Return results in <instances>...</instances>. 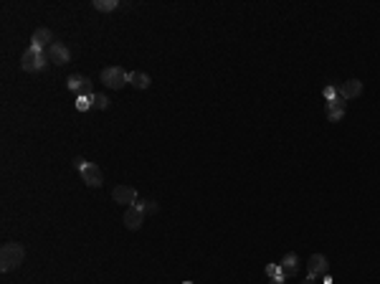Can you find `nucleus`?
<instances>
[{
	"label": "nucleus",
	"mask_w": 380,
	"mask_h": 284,
	"mask_svg": "<svg viewBox=\"0 0 380 284\" xmlns=\"http://www.w3.org/2000/svg\"><path fill=\"white\" fill-rule=\"evenodd\" d=\"M82 180H84L89 188H102V183H104V175H102V170H99L94 162H89L84 170H82Z\"/></svg>",
	"instance_id": "nucleus-9"
},
{
	"label": "nucleus",
	"mask_w": 380,
	"mask_h": 284,
	"mask_svg": "<svg viewBox=\"0 0 380 284\" xmlns=\"http://www.w3.org/2000/svg\"><path fill=\"white\" fill-rule=\"evenodd\" d=\"M99 81H102L107 89H122L125 84H129V74H127L122 66H107V69L102 71Z\"/></svg>",
	"instance_id": "nucleus-3"
},
{
	"label": "nucleus",
	"mask_w": 380,
	"mask_h": 284,
	"mask_svg": "<svg viewBox=\"0 0 380 284\" xmlns=\"http://www.w3.org/2000/svg\"><path fill=\"white\" fill-rule=\"evenodd\" d=\"M360 94H363V81L360 79L342 81V86L337 89V97H342L345 102H350V99H355V97H360Z\"/></svg>",
	"instance_id": "nucleus-8"
},
{
	"label": "nucleus",
	"mask_w": 380,
	"mask_h": 284,
	"mask_svg": "<svg viewBox=\"0 0 380 284\" xmlns=\"http://www.w3.org/2000/svg\"><path fill=\"white\" fill-rule=\"evenodd\" d=\"M33 43H31V48H38V51H48V46L53 43V33L48 31V28H36V33H33Z\"/></svg>",
	"instance_id": "nucleus-12"
},
{
	"label": "nucleus",
	"mask_w": 380,
	"mask_h": 284,
	"mask_svg": "<svg viewBox=\"0 0 380 284\" xmlns=\"http://www.w3.org/2000/svg\"><path fill=\"white\" fill-rule=\"evenodd\" d=\"M86 165H89V162H86L84 158H74V167H76V170H79V173H82V170H84Z\"/></svg>",
	"instance_id": "nucleus-21"
},
{
	"label": "nucleus",
	"mask_w": 380,
	"mask_h": 284,
	"mask_svg": "<svg viewBox=\"0 0 380 284\" xmlns=\"http://www.w3.org/2000/svg\"><path fill=\"white\" fill-rule=\"evenodd\" d=\"M345 109H347V102L342 97H335L327 102V120L330 122H339L345 117Z\"/></svg>",
	"instance_id": "nucleus-11"
},
{
	"label": "nucleus",
	"mask_w": 380,
	"mask_h": 284,
	"mask_svg": "<svg viewBox=\"0 0 380 284\" xmlns=\"http://www.w3.org/2000/svg\"><path fill=\"white\" fill-rule=\"evenodd\" d=\"M137 205H139L145 213H157V203H152V201H137Z\"/></svg>",
	"instance_id": "nucleus-19"
},
{
	"label": "nucleus",
	"mask_w": 380,
	"mask_h": 284,
	"mask_svg": "<svg viewBox=\"0 0 380 284\" xmlns=\"http://www.w3.org/2000/svg\"><path fill=\"white\" fill-rule=\"evenodd\" d=\"M302 284H314V279H312V277H307V279H304Z\"/></svg>",
	"instance_id": "nucleus-23"
},
{
	"label": "nucleus",
	"mask_w": 380,
	"mask_h": 284,
	"mask_svg": "<svg viewBox=\"0 0 380 284\" xmlns=\"http://www.w3.org/2000/svg\"><path fill=\"white\" fill-rule=\"evenodd\" d=\"M91 5H94L96 10H102V13H109V10H114L119 3H117V0H94Z\"/></svg>",
	"instance_id": "nucleus-16"
},
{
	"label": "nucleus",
	"mask_w": 380,
	"mask_h": 284,
	"mask_svg": "<svg viewBox=\"0 0 380 284\" xmlns=\"http://www.w3.org/2000/svg\"><path fill=\"white\" fill-rule=\"evenodd\" d=\"M89 107H94V97H86V94L76 97V109H79V112H86Z\"/></svg>",
	"instance_id": "nucleus-17"
},
{
	"label": "nucleus",
	"mask_w": 380,
	"mask_h": 284,
	"mask_svg": "<svg viewBox=\"0 0 380 284\" xmlns=\"http://www.w3.org/2000/svg\"><path fill=\"white\" fill-rule=\"evenodd\" d=\"M269 284H284V279H269Z\"/></svg>",
	"instance_id": "nucleus-22"
},
{
	"label": "nucleus",
	"mask_w": 380,
	"mask_h": 284,
	"mask_svg": "<svg viewBox=\"0 0 380 284\" xmlns=\"http://www.w3.org/2000/svg\"><path fill=\"white\" fill-rule=\"evenodd\" d=\"M48 64H51V61H48L46 51H38V48H28V51L21 56V66H23V71H28V74L41 71V69H46Z\"/></svg>",
	"instance_id": "nucleus-2"
},
{
	"label": "nucleus",
	"mask_w": 380,
	"mask_h": 284,
	"mask_svg": "<svg viewBox=\"0 0 380 284\" xmlns=\"http://www.w3.org/2000/svg\"><path fill=\"white\" fill-rule=\"evenodd\" d=\"M94 107L96 109H107L109 107V97L107 94H94Z\"/></svg>",
	"instance_id": "nucleus-18"
},
{
	"label": "nucleus",
	"mask_w": 380,
	"mask_h": 284,
	"mask_svg": "<svg viewBox=\"0 0 380 284\" xmlns=\"http://www.w3.org/2000/svg\"><path fill=\"white\" fill-rule=\"evenodd\" d=\"M335 97H337V89H335L332 84H330V86H325V99L330 102V99H335Z\"/></svg>",
	"instance_id": "nucleus-20"
},
{
	"label": "nucleus",
	"mask_w": 380,
	"mask_h": 284,
	"mask_svg": "<svg viewBox=\"0 0 380 284\" xmlns=\"http://www.w3.org/2000/svg\"><path fill=\"white\" fill-rule=\"evenodd\" d=\"M266 277H269V279H287L282 264H266Z\"/></svg>",
	"instance_id": "nucleus-15"
},
{
	"label": "nucleus",
	"mask_w": 380,
	"mask_h": 284,
	"mask_svg": "<svg viewBox=\"0 0 380 284\" xmlns=\"http://www.w3.org/2000/svg\"><path fill=\"white\" fill-rule=\"evenodd\" d=\"M112 198H114V203H122V205H134L137 203V191L132 185H117L112 191Z\"/></svg>",
	"instance_id": "nucleus-10"
},
{
	"label": "nucleus",
	"mask_w": 380,
	"mask_h": 284,
	"mask_svg": "<svg viewBox=\"0 0 380 284\" xmlns=\"http://www.w3.org/2000/svg\"><path fill=\"white\" fill-rule=\"evenodd\" d=\"M69 89L71 91H76L79 97L86 94V97H94V86H91V79H86L82 74H71L69 77Z\"/></svg>",
	"instance_id": "nucleus-7"
},
{
	"label": "nucleus",
	"mask_w": 380,
	"mask_h": 284,
	"mask_svg": "<svg viewBox=\"0 0 380 284\" xmlns=\"http://www.w3.org/2000/svg\"><path fill=\"white\" fill-rule=\"evenodd\" d=\"M125 226L129 229V231H137V229H142V221H145V211L134 203V205H129L125 211Z\"/></svg>",
	"instance_id": "nucleus-6"
},
{
	"label": "nucleus",
	"mask_w": 380,
	"mask_h": 284,
	"mask_svg": "<svg viewBox=\"0 0 380 284\" xmlns=\"http://www.w3.org/2000/svg\"><path fill=\"white\" fill-rule=\"evenodd\" d=\"M325 284H327V282H325ZM330 284H332V282H330Z\"/></svg>",
	"instance_id": "nucleus-25"
},
{
	"label": "nucleus",
	"mask_w": 380,
	"mask_h": 284,
	"mask_svg": "<svg viewBox=\"0 0 380 284\" xmlns=\"http://www.w3.org/2000/svg\"><path fill=\"white\" fill-rule=\"evenodd\" d=\"M23 259H26V249H23L21 243H15V241L3 243V249H0V269H3V272L18 269V267L23 264Z\"/></svg>",
	"instance_id": "nucleus-1"
},
{
	"label": "nucleus",
	"mask_w": 380,
	"mask_h": 284,
	"mask_svg": "<svg viewBox=\"0 0 380 284\" xmlns=\"http://www.w3.org/2000/svg\"><path fill=\"white\" fill-rule=\"evenodd\" d=\"M282 269H284V277L289 279V277H296V254H287L282 261Z\"/></svg>",
	"instance_id": "nucleus-14"
},
{
	"label": "nucleus",
	"mask_w": 380,
	"mask_h": 284,
	"mask_svg": "<svg viewBox=\"0 0 380 284\" xmlns=\"http://www.w3.org/2000/svg\"><path fill=\"white\" fill-rule=\"evenodd\" d=\"M183 284H193V282H183Z\"/></svg>",
	"instance_id": "nucleus-24"
},
{
	"label": "nucleus",
	"mask_w": 380,
	"mask_h": 284,
	"mask_svg": "<svg viewBox=\"0 0 380 284\" xmlns=\"http://www.w3.org/2000/svg\"><path fill=\"white\" fill-rule=\"evenodd\" d=\"M327 269H330L327 256H322V254H312V256H309V264H307V277L317 279V277H319V274H325Z\"/></svg>",
	"instance_id": "nucleus-5"
},
{
	"label": "nucleus",
	"mask_w": 380,
	"mask_h": 284,
	"mask_svg": "<svg viewBox=\"0 0 380 284\" xmlns=\"http://www.w3.org/2000/svg\"><path fill=\"white\" fill-rule=\"evenodd\" d=\"M46 56H48V61H51V64H56V66H66V64L71 61V51H69L61 41H53V43L48 46Z\"/></svg>",
	"instance_id": "nucleus-4"
},
{
	"label": "nucleus",
	"mask_w": 380,
	"mask_h": 284,
	"mask_svg": "<svg viewBox=\"0 0 380 284\" xmlns=\"http://www.w3.org/2000/svg\"><path fill=\"white\" fill-rule=\"evenodd\" d=\"M129 84L134 86V89H147L152 79H150V74H145V71H132L129 74Z\"/></svg>",
	"instance_id": "nucleus-13"
}]
</instances>
